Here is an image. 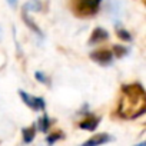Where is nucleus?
I'll return each instance as SVG.
<instances>
[{
  "label": "nucleus",
  "mask_w": 146,
  "mask_h": 146,
  "mask_svg": "<svg viewBox=\"0 0 146 146\" xmlns=\"http://www.w3.org/2000/svg\"><path fill=\"white\" fill-rule=\"evenodd\" d=\"M113 137L108 133H98L95 136H92L90 139H88L86 142H83L80 146H100V145H105V143H109Z\"/></svg>",
  "instance_id": "obj_4"
},
{
  "label": "nucleus",
  "mask_w": 146,
  "mask_h": 146,
  "mask_svg": "<svg viewBox=\"0 0 146 146\" xmlns=\"http://www.w3.org/2000/svg\"><path fill=\"white\" fill-rule=\"evenodd\" d=\"M6 2H7L12 7H16V5H17V0H6Z\"/></svg>",
  "instance_id": "obj_14"
},
{
  "label": "nucleus",
  "mask_w": 146,
  "mask_h": 146,
  "mask_svg": "<svg viewBox=\"0 0 146 146\" xmlns=\"http://www.w3.org/2000/svg\"><path fill=\"white\" fill-rule=\"evenodd\" d=\"M108 37H109V33H108L105 29H102V27H96V29L93 30V33H92L90 39H89V43H90V44L102 43V42L108 40Z\"/></svg>",
  "instance_id": "obj_5"
},
{
  "label": "nucleus",
  "mask_w": 146,
  "mask_h": 146,
  "mask_svg": "<svg viewBox=\"0 0 146 146\" xmlns=\"http://www.w3.org/2000/svg\"><path fill=\"white\" fill-rule=\"evenodd\" d=\"M36 78H37V80L39 82H42V83H47V80H46V76L44 75H42V73H36Z\"/></svg>",
  "instance_id": "obj_13"
},
{
  "label": "nucleus",
  "mask_w": 146,
  "mask_h": 146,
  "mask_svg": "<svg viewBox=\"0 0 146 146\" xmlns=\"http://www.w3.org/2000/svg\"><path fill=\"white\" fill-rule=\"evenodd\" d=\"M23 20L26 22V25H27V26H29V27H30L33 32H36L39 36H42V30H40V29H39V27H37L35 23H33V20H32V19L27 16V12H26V9L23 10Z\"/></svg>",
  "instance_id": "obj_9"
},
{
  "label": "nucleus",
  "mask_w": 146,
  "mask_h": 146,
  "mask_svg": "<svg viewBox=\"0 0 146 146\" xmlns=\"http://www.w3.org/2000/svg\"><path fill=\"white\" fill-rule=\"evenodd\" d=\"M112 53H113V56L122 57V56L126 53V49H125V47H122V46H113V49H112Z\"/></svg>",
  "instance_id": "obj_11"
},
{
  "label": "nucleus",
  "mask_w": 146,
  "mask_h": 146,
  "mask_svg": "<svg viewBox=\"0 0 146 146\" xmlns=\"http://www.w3.org/2000/svg\"><path fill=\"white\" fill-rule=\"evenodd\" d=\"M135 146H146V143H145V142H140V143H137V145H135Z\"/></svg>",
  "instance_id": "obj_15"
},
{
  "label": "nucleus",
  "mask_w": 146,
  "mask_h": 146,
  "mask_svg": "<svg viewBox=\"0 0 146 146\" xmlns=\"http://www.w3.org/2000/svg\"><path fill=\"white\" fill-rule=\"evenodd\" d=\"M19 96L22 98V100L25 102V105H27L30 109L33 110H43L46 103H44V99L42 98H37V96H32L29 93H26L25 90H19Z\"/></svg>",
  "instance_id": "obj_1"
},
{
  "label": "nucleus",
  "mask_w": 146,
  "mask_h": 146,
  "mask_svg": "<svg viewBox=\"0 0 146 146\" xmlns=\"http://www.w3.org/2000/svg\"><path fill=\"white\" fill-rule=\"evenodd\" d=\"M92 60H95L96 63L99 64H109L113 59V53L112 50H108V49H100V50H96L90 54Z\"/></svg>",
  "instance_id": "obj_3"
},
{
  "label": "nucleus",
  "mask_w": 146,
  "mask_h": 146,
  "mask_svg": "<svg viewBox=\"0 0 146 146\" xmlns=\"http://www.w3.org/2000/svg\"><path fill=\"white\" fill-rule=\"evenodd\" d=\"M117 36H119L120 39L126 40V42H130V40H132L130 35H127V32H126V30H119V32H117Z\"/></svg>",
  "instance_id": "obj_12"
},
{
  "label": "nucleus",
  "mask_w": 146,
  "mask_h": 146,
  "mask_svg": "<svg viewBox=\"0 0 146 146\" xmlns=\"http://www.w3.org/2000/svg\"><path fill=\"white\" fill-rule=\"evenodd\" d=\"M100 5V0H79V13L88 16V15H93L98 12Z\"/></svg>",
  "instance_id": "obj_2"
},
{
  "label": "nucleus",
  "mask_w": 146,
  "mask_h": 146,
  "mask_svg": "<svg viewBox=\"0 0 146 146\" xmlns=\"http://www.w3.org/2000/svg\"><path fill=\"white\" fill-rule=\"evenodd\" d=\"M22 135H23V142L25 143H30L35 139V136H36V125H32L29 127H25L22 130Z\"/></svg>",
  "instance_id": "obj_7"
},
{
  "label": "nucleus",
  "mask_w": 146,
  "mask_h": 146,
  "mask_svg": "<svg viewBox=\"0 0 146 146\" xmlns=\"http://www.w3.org/2000/svg\"><path fill=\"white\" fill-rule=\"evenodd\" d=\"M99 122H100V117L89 116V117H86L85 120H82V122L79 123V127L83 129V130H90V132H92V130H95V129L98 127Z\"/></svg>",
  "instance_id": "obj_6"
},
{
  "label": "nucleus",
  "mask_w": 146,
  "mask_h": 146,
  "mask_svg": "<svg viewBox=\"0 0 146 146\" xmlns=\"http://www.w3.org/2000/svg\"><path fill=\"white\" fill-rule=\"evenodd\" d=\"M63 137H64V135H63L60 130H56L54 133H52V135H49V136L46 137V142H47L49 146H52L53 143H56L57 140H60V139H63Z\"/></svg>",
  "instance_id": "obj_10"
},
{
  "label": "nucleus",
  "mask_w": 146,
  "mask_h": 146,
  "mask_svg": "<svg viewBox=\"0 0 146 146\" xmlns=\"http://www.w3.org/2000/svg\"><path fill=\"white\" fill-rule=\"evenodd\" d=\"M37 125H39V130L46 133V132L49 130L50 125H52V120H50V119H49V116L44 113V115H43V116L39 119V123H37Z\"/></svg>",
  "instance_id": "obj_8"
}]
</instances>
